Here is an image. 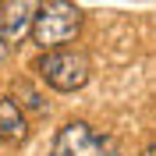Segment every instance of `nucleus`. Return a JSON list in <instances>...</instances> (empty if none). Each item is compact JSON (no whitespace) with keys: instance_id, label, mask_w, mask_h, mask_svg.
I'll use <instances>...</instances> for the list:
<instances>
[{"instance_id":"obj_1","label":"nucleus","mask_w":156,"mask_h":156,"mask_svg":"<svg viewBox=\"0 0 156 156\" xmlns=\"http://www.w3.org/2000/svg\"><path fill=\"white\" fill-rule=\"evenodd\" d=\"M36 78L43 85H50L53 92H78L92 78V60H89L85 50H75V46H53V50H43L32 64Z\"/></svg>"},{"instance_id":"obj_2","label":"nucleus","mask_w":156,"mask_h":156,"mask_svg":"<svg viewBox=\"0 0 156 156\" xmlns=\"http://www.w3.org/2000/svg\"><path fill=\"white\" fill-rule=\"evenodd\" d=\"M82 7H75L71 0H43L36 7V18H32V43L39 50H53V46H68L75 43V36L82 32Z\"/></svg>"},{"instance_id":"obj_3","label":"nucleus","mask_w":156,"mask_h":156,"mask_svg":"<svg viewBox=\"0 0 156 156\" xmlns=\"http://www.w3.org/2000/svg\"><path fill=\"white\" fill-rule=\"evenodd\" d=\"M53 156H121V149L114 146V138L99 135L92 124L71 121L53 138Z\"/></svg>"},{"instance_id":"obj_4","label":"nucleus","mask_w":156,"mask_h":156,"mask_svg":"<svg viewBox=\"0 0 156 156\" xmlns=\"http://www.w3.org/2000/svg\"><path fill=\"white\" fill-rule=\"evenodd\" d=\"M39 0H0V25H4V36H7L11 46L25 43L32 29V18H36Z\"/></svg>"},{"instance_id":"obj_5","label":"nucleus","mask_w":156,"mask_h":156,"mask_svg":"<svg viewBox=\"0 0 156 156\" xmlns=\"http://www.w3.org/2000/svg\"><path fill=\"white\" fill-rule=\"evenodd\" d=\"M29 138V117L11 96L0 99V142H25Z\"/></svg>"},{"instance_id":"obj_6","label":"nucleus","mask_w":156,"mask_h":156,"mask_svg":"<svg viewBox=\"0 0 156 156\" xmlns=\"http://www.w3.org/2000/svg\"><path fill=\"white\" fill-rule=\"evenodd\" d=\"M11 99H14L21 110H32V114H46V103H43V96H39L36 89H29V85H18Z\"/></svg>"},{"instance_id":"obj_7","label":"nucleus","mask_w":156,"mask_h":156,"mask_svg":"<svg viewBox=\"0 0 156 156\" xmlns=\"http://www.w3.org/2000/svg\"><path fill=\"white\" fill-rule=\"evenodd\" d=\"M11 53V43H7V36H4V25H0V60Z\"/></svg>"},{"instance_id":"obj_8","label":"nucleus","mask_w":156,"mask_h":156,"mask_svg":"<svg viewBox=\"0 0 156 156\" xmlns=\"http://www.w3.org/2000/svg\"><path fill=\"white\" fill-rule=\"evenodd\" d=\"M142 156H156V149H146V153H142Z\"/></svg>"}]
</instances>
